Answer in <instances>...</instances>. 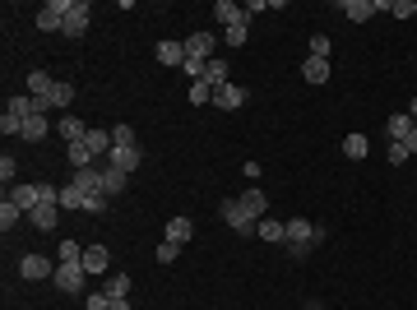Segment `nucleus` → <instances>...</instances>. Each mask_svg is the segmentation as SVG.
I'll return each mask as SVG.
<instances>
[{"mask_svg": "<svg viewBox=\"0 0 417 310\" xmlns=\"http://www.w3.org/2000/svg\"><path fill=\"white\" fill-rule=\"evenodd\" d=\"M111 310H130V296H125V301H111Z\"/></svg>", "mask_w": 417, "mask_h": 310, "instance_id": "47", "label": "nucleus"}, {"mask_svg": "<svg viewBox=\"0 0 417 310\" xmlns=\"http://www.w3.org/2000/svg\"><path fill=\"white\" fill-rule=\"evenodd\" d=\"M204 65H209V61H195V56H185V65H181V70L190 75V84H195V79H204Z\"/></svg>", "mask_w": 417, "mask_h": 310, "instance_id": "41", "label": "nucleus"}, {"mask_svg": "<svg viewBox=\"0 0 417 310\" xmlns=\"http://www.w3.org/2000/svg\"><path fill=\"white\" fill-rule=\"evenodd\" d=\"M10 204H15V209H24V217H28L33 209L42 204V186H15V190H10Z\"/></svg>", "mask_w": 417, "mask_h": 310, "instance_id": "8", "label": "nucleus"}, {"mask_svg": "<svg viewBox=\"0 0 417 310\" xmlns=\"http://www.w3.org/2000/svg\"><path fill=\"white\" fill-rule=\"evenodd\" d=\"M403 148H408V157L417 153V130H413V135H408V139H403Z\"/></svg>", "mask_w": 417, "mask_h": 310, "instance_id": "46", "label": "nucleus"}, {"mask_svg": "<svg viewBox=\"0 0 417 310\" xmlns=\"http://www.w3.org/2000/svg\"><path fill=\"white\" fill-rule=\"evenodd\" d=\"M84 306H89V310H111V296H107V292H93Z\"/></svg>", "mask_w": 417, "mask_h": 310, "instance_id": "44", "label": "nucleus"}, {"mask_svg": "<svg viewBox=\"0 0 417 310\" xmlns=\"http://www.w3.org/2000/svg\"><path fill=\"white\" fill-rule=\"evenodd\" d=\"M102 292H107L111 301H125V296H130V278H125V273H107V282H102Z\"/></svg>", "mask_w": 417, "mask_h": 310, "instance_id": "25", "label": "nucleus"}, {"mask_svg": "<svg viewBox=\"0 0 417 310\" xmlns=\"http://www.w3.org/2000/svg\"><path fill=\"white\" fill-rule=\"evenodd\" d=\"M413 130H417V121L408 116V111H399V116H389V121H385V135H389V144H403L408 135H413Z\"/></svg>", "mask_w": 417, "mask_h": 310, "instance_id": "10", "label": "nucleus"}, {"mask_svg": "<svg viewBox=\"0 0 417 310\" xmlns=\"http://www.w3.org/2000/svg\"><path fill=\"white\" fill-rule=\"evenodd\" d=\"M214 107H218V111L246 107V88H237V84H223V88H214Z\"/></svg>", "mask_w": 417, "mask_h": 310, "instance_id": "7", "label": "nucleus"}, {"mask_svg": "<svg viewBox=\"0 0 417 310\" xmlns=\"http://www.w3.org/2000/svg\"><path fill=\"white\" fill-rule=\"evenodd\" d=\"M190 236H195V222H190V217H172V222H167V241H176V246H185Z\"/></svg>", "mask_w": 417, "mask_h": 310, "instance_id": "22", "label": "nucleus"}, {"mask_svg": "<svg viewBox=\"0 0 417 310\" xmlns=\"http://www.w3.org/2000/svg\"><path fill=\"white\" fill-rule=\"evenodd\" d=\"M56 287H61L65 296H79L84 292V260H75V264H56Z\"/></svg>", "mask_w": 417, "mask_h": 310, "instance_id": "2", "label": "nucleus"}, {"mask_svg": "<svg viewBox=\"0 0 417 310\" xmlns=\"http://www.w3.org/2000/svg\"><path fill=\"white\" fill-rule=\"evenodd\" d=\"M185 97H190V107H204V102H214V88H209L204 79H195V84L185 88Z\"/></svg>", "mask_w": 417, "mask_h": 310, "instance_id": "29", "label": "nucleus"}, {"mask_svg": "<svg viewBox=\"0 0 417 310\" xmlns=\"http://www.w3.org/2000/svg\"><path fill=\"white\" fill-rule=\"evenodd\" d=\"M311 56L329 61V37H324V32H315V37H311Z\"/></svg>", "mask_w": 417, "mask_h": 310, "instance_id": "40", "label": "nucleus"}, {"mask_svg": "<svg viewBox=\"0 0 417 310\" xmlns=\"http://www.w3.org/2000/svg\"><path fill=\"white\" fill-rule=\"evenodd\" d=\"M408 116H413V121H417V97H413V107H408Z\"/></svg>", "mask_w": 417, "mask_h": 310, "instance_id": "48", "label": "nucleus"}, {"mask_svg": "<svg viewBox=\"0 0 417 310\" xmlns=\"http://www.w3.org/2000/svg\"><path fill=\"white\" fill-rule=\"evenodd\" d=\"M214 42H218V37H214V32H190V37H185V56H195V61H209V51H214Z\"/></svg>", "mask_w": 417, "mask_h": 310, "instance_id": "11", "label": "nucleus"}, {"mask_svg": "<svg viewBox=\"0 0 417 310\" xmlns=\"http://www.w3.org/2000/svg\"><path fill=\"white\" fill-rule=\"evenodd\" d=\"M389 14H394V19H413L417 5H413V0H389Z\"/></svg>", "mask_w": 417, "mask_h": 310, "instance_id": "36", "label": "nucleus"}, {"mask_svg": "<svg viewBox=\"0 0 417 310\" xmlns=\"http://www.w3.org/2000/svg\"><path fill=\"white\" fill-rule=\"evenodd\" d=\"M65 157H70V167H75V171H84V167H93V162H98L84 144H70V148H65Z\"/></svg>", "mask_w": 417, "mask_h": 310, "instance_id": "28", "label": "nucleus"}, {"mask_svg": "<svg viewBox=\"0 0 417 310\" xmlns=\"http://www.w3.org/2000/svg\"><path fill=\"white\" fill-rule=\"evenodd\" d=\"M84 200H89V195H84L75 181H70V186H61V209H84Z\"/></svg>", "mask_w": 417, "mask_h": 310, "instance_id": "31", "label": "nucleus"}, {"mask_svg": "<svg viewBox=\"0 0 417 310\" xmlns=\"http://www.w3.org/2000/svg\"><path fill=\"white\" fill-rule=\"evenodd\" d=\"M28 222H33V227H42V232H51V227L61 222V204H56V200H42V204L28 213Z\"/></svg>", "mask_w": 417, "mask_h": 310, "instance_id": "6", "label": "nucleus"}, {"mask_svg": "<svg viewBox=\"0 0 417 310\" xmlns=\"http://www.w3.org/2000/svg\"><path fill=\"white\" fill-rule=\"evenodd\" d=\"M37 28H42V32H65V19H61V14H51V10L42 5V14H37Z\"/></svg>", "mask_w": 417, "mask_h": 310, "instance_id": "34", "label": "nucleus"}, {"mask_svg": "<svg viewBox=\"0 0 417 310\" xmlns=\"http://www.w3.org/2000/svg\"><path fill=\"white\" fill-rule=\"evenodd\" d=\"M246 32H250V19H241V23L223 28V42H228V47H241V42H246Z\"/></svg>", "mask_w": 417, "mask_h": 310, "instance_id": "32", "label": "nucleus"}, {"mask_svg": "<svg viewBox=\"0 0 417 310\" xmlns=\"http://www.w3.org/2000/svg\"><path fill=\"white\" fill-rule=\"evenodd\" d=\"M158 65H185V42H158Z\"/></svg>", "mask_w": 417, "mask_h": 310, "instance_id": "20", "label": "nucleus"}, {"mask_svg": "<svg viewBox=\"0 0 417 310\" xmlns=\"http://www.w3.org/2000/svg\"><path fill=\"white\" fill-rule=\"evenodd\" d=\"M75 260H84L79 241H61V250H56V264H75Z\"/></svg>", "mask_w": 417, "mask_h": 310, "instance_id": "35", "label": "nucleus"}, {"mask_svg": "<svg viewBox=\"0 0 417 310\" xmlns=\"http://www.w3.org/2000/svg\"><path fill=\"white\" fill-rule=\"evenodd\" d=\"M204 84H209V88H223V84H232V79H228V65L218 61V56H209V65H204Z\"/></svg>", "mask_w": 417, "mask_h": 310, "instance_id": "21", "label": "nucleus"}, {"mask_svg": "<svg viewBox=\"0 0 417 310\" xmlns=\"http://www.w3.org/2000/svg\"><path fill=\"white\" fill-rule=\"evenodd\" d=\"M389 162H408V148L403 144H389Z\"/></svg>", "mask_w": 417, "mask_h": 310, "instance_id": "45", "label": "nucleus"}, {"mask_svg": "<svg viewBox=\"0 0 417 310\" xmlns=\"http://www.w3.org/2000/svg\"><path fill=\"white\" fill-rule=\"evenodd\" d=\"M125 181H130L125 171H116V167H107V162H102V195H107V200H116V195H121Z\"/></svg>", "mask_w": 417, "mask_h": 310, "instance_id": "17", "label": "nucleus"}, {"mask_svg": "<svg viewBox=\"0 0 417 310\" xmlns=\"http://www.w3.org/2000/svg\"><path fill=\"white\" fill-rule=\"evenodd\" d=\"M139 162H144V148H139V144H125V148H121V144H111L107 167H116V171H125V176H130Z\"/></svg>", "mask_w": 417, "mask_h": 310, "instance_id": "3", "label": "nucleus"}, {"mask_svg": "<svg viewBox=\"0 0 417 310\" xmlns=\"http://www.w3.org/2000/svg\"><path fill=\"white\" fill-rule=\"evenodd\" d=\"M46 130H51V125H46V116H28V121H24V135H19V139L42 144V139H46Z\"/></svg>", "mask_w": 417, "mask_h": 310, "instance_id": "23", "label": "nucleus"}, {"mask_svg": "<svg viewBox=\"0 0 417 310\" xmlns=\"http://www.w3.org/2000/svg\"><path fill=\"white\" fill-rule=\"evenodd\" d=\"M214 19L223 23V28H232V23H241V19H250V14L241 10V5H232V0H218V5H214Z\"/></svg>", "mask_w": 417, "mask_h": 310, "instance_id": "16", "label": "nucleus"}, {"mask_svg": "<svg viewBox=\"0 0 417 310\" xmlns=\"http://www.w3.org/2000/svg\"><path fill=\"white\" fill-rule=\"evenodd\" d=\"M311 310H315V306H311Z\"/></svg>", "mask_w": 417, "mask_h": 310, "instance_id": "49", "label": "nucleus"}, {"mask_svg": "<svg viewBox=\"0 0 417 310\" xmlns=\"http://www.w3.org/2000/svg\"><path fill=\"white\" fill-rule=\"evenodd\" d=\"M255 236H264V241H274V246H278V241H288V222H278V217L264 213L260 222H255Z\"/></svg>", "mask_w": 417, "mask_h": 310, "instance_id": "14", "label": "nucleus"}, {"mask_svg": "<svg viewBox=\"0 0 417 310\" xmlns=\"http://www.w3.org/2000/svg\"><path fill=\"white\" fill-rule=\"evenodd\" d=\"M84 148H89L98 162H107V153H111V130H102V125H89V135H84Z\"/></svg>", "mask_w": 417, "mask_h": 310, "instance_id": "4", "label": "nucleus"}, {"mask_svg": "<svg viewBox=\"0 0 417 310\" xmlns=\"http://www.w3.org/2000/svg\"><path fill=\"white\" fill-rule=\"evenodd\" d=\"M241 209H246V217H250V222H260V217L269 213V200H264L260 190H246V195H241Z\"/></svg>", "mask_w": 417, "mask_h": 310, "instance_id": "18", "label": "nucleus"}, {"mask_svg": "<svg viewBox=\"0 0 417 310\" xmlns=\"http://www.w3.org/2000/svg\"><path fill=\"white\" fill-rule=\"evenodd\" d=\"M19 273H24L28 282H37V278H56V264H46L42 255H24V260H19Z\"/></svg>", "mask_w": 417, "mask_h": 310, "instance_id": "5", "label": "nucleus"}, {"mask_svg": "<svg viewBox=\"0 0 417 310\" xmlns=\"http://www.w3.org/2000/svg\"><path fill=\"white\" fill-rule=\"evenodd\" d=\"M339 10H343L348 19H353V23H367V19L376 14V0H343Z\"/></svg>", "mask_w": 417, "mask_h": 310, "instance_id": "19", "label": "nucleus"}, {"mask_svg": "<svg viewBox=\"0 0 417 310\" xmlns=\"http://www.w3.org/2000/svg\"><path fill=\"white\" fill-rule=\"evenodd\" d=\"M15 171H19V157H0V181H5V186H10V181H15Z\"/></svg>", "mask_w": 417, "mask_h": 310, "instance_id": "38", "label": "nucleus"}, {"mask_svg": "<svg viewBox=\"0 0 417 310\" xmlns=\"http://www.w3.org/2000/svg\"><path fill=\"white\" fill-rule=\"evenodd\" d=\"M51 88H56V79H46V70H33V75H28V93L33 97H46Z\"/></svg>", "mask_w": 417, "mask_h": 310, "instance_id": "27", "label": "nucleus"}, {"mask_svg": "<svg viewBox=\"0 0 417 310\" xmlns=\"http://www.w3.org/2000/svg\"><path fill=\"white\" fill-rule=\"evenodd\" d=\"M56 135H61L65 144H84V135H89V125L79 121V116H61V121H56Z\"/></svg>", "mask_w": 417, "mask_h": 310, "instance_id": "13", "label": "nucleus"}, {"mask_svg": "<svg viewBox=\"0 0 417 310\" xmlns=\"http://www.w3.org/2000/svg\"><path fill=\"white\" fill-rule=\"evenodd\" d=\"M0 135H24V121H19V116H10V111H5V116H0Z\"/></svg>", "mask_w": 417, "mask_h": 310, "instance_id": "39", "label": "nucleus"}, {"mask_svg": "<svg viewBox=\"0 0 417 310\" xmlns=\"http://www.w3.org/2000/svg\"><path fill=\"white\" fill-rule=\"evenodd\" d=\"M176 250H181L176 241H163V246H158V264H172L176 260Z\"/></svg>", "mask_w": 417, "mask_h": 310, "instance_id": "43", "label": "nucleus"}, {"mask_svg": "<svg viewBox=\"0 0 417 310\" xmlns=\"http://www.w3.org/2000/svg\"><path fill=\"white\" fill-rule=\"evenodd\" d=\"M107 264H111L107 246H84V273H107Z\"/></svg>", "mask_w": 417, "mask_h": 310, "instance_id": "15", "label": "nucleus"}, {"mask_svg": "<svg viewBox=\"0 0 417 310\" xmlns=\"http://www.w3.org/2000/svg\"><path fill=\"white\" fill-rule=\"evenodd\" d=\"M19 217H24V209H15V204H10V200L0 204V227H5V236H10V232H15V227H19Z\"/></svg>", "mask_w": 417, "mask_h": 310, "instance_id": "30", "label": "nucleus"}, {"mask_svg": "<svg viewBox=\"0 0 417 310\" xmlns=\"http://www.w3.org/2000/svg\"><path fill=\"white\" fill-rule=\"evenodd\" d=\"M84 213H107V195H89L84 200Z\"/></svg>", "mask_w": 417, "mask_h": 310, "instance_id": "42", "label": "nucleus"}, {"mask_svg": "<svg viewBox=\"0 0 417 310\" xmlns=\"http://www.w3.org/2000/svg\"><path fill=\"white\" fill-rule=\"evenodd\" d=\"M320 236L324 232H320V227H311L306 217H293V222H288V246H293V255H306Z\"/></svg>", "mask_w": 417, "mask_h": 310, "instance_id": "1", "label": "nucleus"}, {"mask_svg": "<svg viewBox=\"0 0 417 310\" xmlns=\"http://www.w3.org/2000/svg\"><path fill=\"white\" fill-rule=\"evenodd\" d=\"M75 186L84 190V195H102V162H93V167L75 171Z\"/></svg>", "mask_w": 417, "mask_h": 310, "instance_id": "12", "label": "nucleus"}, {"mask_svg": "<svg viewBox=\"0 0 417 310\" xmlns=\"http://www.w3.org/2000/svg\"><path fill=\"white\" fill-rule=\"evenodd\" d=\"M46 102H51V107H70V102H75V84H65V79H56V88L46 93Z\"/></svg>", "mask_w": 417, "mask_h": 310, "instance_id": "26", "label": "nucleus"}, {"mask_svg": "<svg viewBox=\"0 0 417 310\" xmlns=\"http://www.w3.org/2000/svg\"><path fill=\"white\" fill-rule=\"evenodd\" d=\"M111 144H121V148H125V144H139V139H135V130H130V125H111Z\"/></svg>", "mask_w": 417, "mask_h": 310, "instance_id": "37", "label": "nucleus"}, {"mask_svg": "<svg viewBox=\"0 0 417 310\" xmlns=\"http://www.w3.org/2000/svg\"><path fill=\"white\" fill-rule=\"evenodd\" d=\"M343 153H348V157H367L371 153L367 135H348V139H343Z\"/></svg>", "mask_w": 417, "mask_h": 310, "instance_id": "33", "label": "nucleus"}, {"mask_svg": "<svg viewBox=\"0 0 417 310\" xmlns=\"http://www.w3.org/2000/svg\"><path fill=\"white\" fill-rule=\"evenodd\" d=\"M302 75H306V84H324V79H329V61H320V56H306Z\"/></svg>", "mask_w": 417, "mask_h": 310, "instance_id": "24", "label": "nucleus"}, {"mask_svg": "<svg viewBox=\"0 0 417 310\" xmlns=\"http://www.w3.org/2000/svg\"><path fill=\"white\" fill-rule=\"evenodd\" d=\"M89 5H84V0H75V10H70V14H65V37H84V32H89Z\"/></svg>", "mask_w": 417, "mask_h": 310, "instance_id": "9", "label": "nucleus"}]
</instances>
